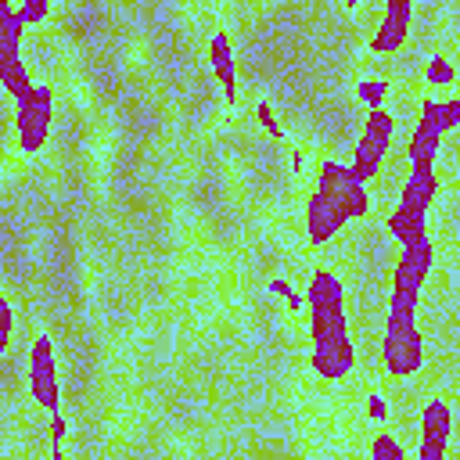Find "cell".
<instances>
[{
	"instance_id": "6da1fadb",
	"label": "cell",
	"mask_w": 460,
	"mask_h": 460,
	"mask_svg": "<svg viewBox=\"0 0 460 460\" xmlns=\"http://www.w3.org/2000/svg\"><path fill=\"white\" fill-rule=\"evenodd\" d=\"M305 313H309V341L313 349H331L349 338L345 323V288L334 270H316L305 284Z\"/></svg>"
},
{
	"instance_id": "7a4b0ae2",
	"label": "cell",
	"mask_w": 460,
	"mask_h": 460,
	"mask_svg": "<svg viewBox=\"0 0 460 460\" xmlns=\"http://www.w3.org/2000/svg\"><path fill=\"white\" fill-rule=\"evenodd\" d=\"M381 356H385V367H388L392 377H410V374L420 370V363H424V338H420L413 316L388 313Z\"/></svg>"
},
{
	"instance_id": "3957f363",
	"label": "cell",
	"mask_w": 460,
	"mask_h": 460,
	"mask_svg": "<svg viewBox=\"0 0 460 460\" xmlns=\"http://www.w3.org/2000/svg\"><path fill=\"white\" fill-rule=\"evenodd\" d=\"M50 119H54L50 86H32V93L25 101H18V108H14V137H18V147L25 155H36L47 144Z\"/></svg>"
},
{
	"instance_id": "277c9868",
	"label": "cell",
	"mask_w": 460,
	"mask_h": 460,
	"mask_svg": "<svg viewBox=\"0 0 460 460\" xmlns=\"http://www.w3.org/2000/svg\"><path fill=\"white\" fill-rule=\"evenodd\" d=\"M316 190H323L331 201H338L341 212H345V219H363L370 212L367 187L356 180V172L345 162L323 158L320 162V172H316Z\"/></svg>"
},
{
	"instance_id": "5b68a950",
	"label": "cell",
	"mask_w": 460,
	"mask_h": 460,
	"mask_svg": "<svg viewBox=\"0 0 460 460\" xmlns=\"http://www.w3.org/2000/svg\"><path fill=\"white\" fill-rule=\"evenodd\" d=\"M29 392L43 410L58 413V359H54V341L47 334H36L29 349Z\"/></svg>"
},
{
	"instance_id": "8992f818",
	"label": "cell",
	"mask_w": 460,
	"mask_h": 460,
	"mask_svg": "<svg viewBox=\"0 0 460 460\" xmlns=\"http://www.w3.org/2000/svg\"><path fill=\"white\" fill-rule=\"evenodd\" d=\"M410 18H413V4L410 0H388V7L381 14V25L370 36V50L374 54L399 50L406 43V36H410Z\"/></svg>"
},
{
	"instance_id": "52a82bcc",
	"label": "cell",
	"mask_w": 460,
	"mask_h": 460,
	"mask_svg": "<svg viewBox=\"0 0 460 460\" xmlns=\"http://www.w3.org/2000/svg\"><path fill=\"white\" fill-rule=\"evenodd\" d=\"M341 226H345L341 205L331 201L323 190L313 187V194H309V201H305V234H309V241H313V244H327Z\"/></svg>"
},
{
	"instance_id": "ba28073f",
	"label": "cell",
	"mask_w": 460,
	"mask_h": 460,
	"mask_svg": "<svg viewBox=\"0 0 460 460\" xmlns=\"http://www.w3.org/2000/svg\"><path fill=\"white\" fill-rule=\"evenodd\" d=\"M431 259H435V248L431 241H417V244H406L395 270H392V288H402V291H420V284L428 280L431 273Z\"/></svg>"
},
{
	"instance_id": "9c48e42d",
	"label": "cell",
	"mask_w": 460,
	"mask_h": 460,
	"mask_svg": "<svg viewBox=\"0 0 460 460\" xmlns=\"http://www.w3.org/2000/svg\"><path fill=\"white\" fill-rule=\"evenodd\" d=\"M438 194V172L435 165H410V176L402 183V194H399V205L406 208H417V212H428L431 201Z\"/></svg>"
},
{
	"instance_id": "30bf717a",
	"label": "cell",
	"mask_w": 460,
	"mask_h": 460,
	"mask_svg": "<svg viewBox=\"0 0 460 460\" xmlns=\"http://www.w3.org/2000/svg\"><path fill=\"white\" fill-rule=\"evenodd\" d=\"M208 65H212V75L223 86V97L234 104L237 101V65H234V50H230V36L226 32H216L208 40Z\"/></svg>"
},
{
	"instance_id": "8fae6325",
	"label": "cell",
	"mask_w": 460,
	"mask_h": 460,
	"mask_svg": "<svg viewBox=\"0 0 460 460\" xmlns=\"http://www.w3.org/2000/svg\"><path fill=\"white\" fill-rule=\"evenodd\" d=\"M385 230L406 248V244H417V241H428V212H417V208H406V205H395L385 219Z\"/></svg>"
},
{
	"instance_id": "7c38bea8",
	"label": "cell",
	"mask_w": 460,
	"mask_h": 460,
	"mask_svg": "<svg viewBox=\"0 0 460 460\" xmlns=\"http://www.w3.org/2000/svg\"><path fill=\"white\" fill-rule=\"evenodd\" d=\"M438 147H442V133H438L431 122L420 119V122L413 126V133H410V144H406L410 165H435Z\"/></svg>"
},
{
	"instance_id": "4fadbf2b",
	"label": "cell",
	"mask_w": 460,
	"mask_h": 460,
	"mask_svg": "<svg viewBox=\"0 0 460 460\" xmlns=\"http://www.w3.org/2000/svg\"><path fill=\"white\" fill-rule=\"evenodd\" d=\"M22 36H25V18L18 14L14 4L0 0V58H22Z\"/></svg>"
},
{
	"instance_id": "5bb4252c",
	"label": "cell",
	"mask_w": 460,
	"mask_h": 460,
	"mask_svg": "<svg viewBox=\"0 0 460 460\" xmlns=\"http://www.w3.org/2000/svg\"><path fill=\"white\" fill-rule=\"evenodd\" d=\"M385 155H388V147H385L381 140L359 137V144H356V151H352V165H349V169L356 172V180H359V183H367V180H374V176L381 172Z\"/></svg>"
},
{
	"instance_id": "9a60e30c",
	"label": "cell",
	"mask_w": 460,
	"mask_h": 460,
	"mask_svg": "<svg viewBox=\"0 0 460 460\" xmlns=\"http://www.w3.org/2000/svg\"><path fill=\"white\" fill-rule=\"evenodd\" d=\"M449 431H453V413L442 399H431L424 402L420 410V438L424 442H449Z\"/></svg>"
},
{
	"instance_id": "2e32d148",
	"label": "cell",
	"mask_w": 460,
	"mask_h": 460,
	"mask_svg": "<svg viewBox=\"0 0 460 460\" xmlns=\"http://www.w3.org/2000/svg\"><path fill=\"white\" fill-rule=\"evenodd\" d=\"M420 119L431 122L438 133L456 129V126H460V97H446V101L424 97V101H420Z\"/></svg>"
},
{
	"instance_id": "e0dca14e",
	"label": "cell",
	"mask_w": 460,
	"mask_h": 460,
	"mask_svg": "<svg viewBox=\"0 0 460 460\" xmlns=\"http://www.w3.org/2000/svg\"><path fill=\"white\" fill-rule=\"evenodd\" d=\"M0 86H4L14 101H25L36 83H29V68L22 65V58H0Z\"/></svg>"
},
{
	"instance_id": "ac0fdd59",
	"label": "cell",
	"mask_w": 460,
	"mask_h": 460,
	"mask_svg": "<svg viewBox=\"0 0 460 460\" xmlns=\"http://www.w3.org/2000/svg\"><path fill=\"white\" fill-rule=\"evenodd\" d=\"M363 137H370V140H381L385 147L392 144V137H395V119H392V111H388L385 104L367 111V126H363Z\"/></svg>"
},
{
	"instance_id": "d6986e66",
	"label": "cell",
	"mask_w": 460,
	"mask_h": 460,
	"mask_svg": "<svg viewBox=\"0 0 460 460\" xmlns=\"http://www.w3.org/2000/svg\"><path fill=\"white\" fill-rule=\"evenodd\" d=\"M424 79H428L431 86H449V83L456 79V68H453L442 54H435V58L428 61V68H424Z\"/></svg>"
},
{
	"instance_id": "ffe728a7",
	"label": "cell",
	"mask_w": 460,
	"mask_h": 460,
	"mask_svg": "<svg viewBox=\"0 0 460 460\" xmlns=\"http://www.w3.org/2000/svg\"><path fill=\"white\" fill-rule=\"evenodd\" d=\"M370 460H406V456H402V446L388 431H381L374 438V446H370Z\"/></svg>"
},
{
	"instance_id": "44dd1931",
	"label": "cell",
	"mask_w": 460,
	"mask_h": 460,
	"mask_svg": "<svg viewBox=\"0 0 460 460\" xmlns=\"http://www.w3.org/2000/svg\"><path fill=\"white\" fill-rule=\"evenodd\" d=\"M356 93H359V101H367V108H381V101L388 93V83L385 79H363L356 86Z\"/></svg>"
},
{
	"instance_id": "7402d4cb",
	"label": "cell",
	"mask_w": 460,
	"mask_h": 460,
	"mask_svg": "<svg viewBox=\"0 0 460 460\" xmlns=\"http://www.w3.org/2000/svg\"><path fill=\"white\" fill-rule=\"evenodd\" d=\"M11 331H14V309H11V298L0 295V352L11 349Z\"/></svg>"
},
{
	"instance_id": "603a6c76",
	"label": "cell",
	"mask_w": 460,
	"mask_h": 460,
	"mask_svg": "<svg viewBox=\"0 0 460 460\" xmlns=\"http://www.w3.org/2000/svg\"><path fill=\"white\" fill-rule=\"evenodd\" d=\"M255 115H259V122L266 126V133H270L273 140H284V129H280V122H277V115H273V108H270L266 101L255 104Z\"/></svg>"
},
{
	"instance_id": "cb8c5ba5",
	"label": "cell",
	"mask_w": 460,
	"mask_h": 460,
	"mask_svg": "<svg viewBox=\"0 0 460 460\" xmlns=\"http://www.w3.org/2000/svg\"><path fill=\"white\" fill-rule=\"evenodd\" d=\"M47 11H50V4H47V0H25V4L18 7V14L25 18V25H32V22L47 18Z\"/></svg>"
},
{
	"instance_id": "d4e9b609",
	"label": "cell",
	"mask_w": 460,
	"mask_h": 460,
	"mask_svg": "<svg viewBox=\"0 0 460 460\" xmlns=\"http://www.w3.org/2000/svg\"><path fill=\"white\" fill-rule=\"evenodd\" d=\"M367 413H370L374 420H385V417H388V406H385V399H381L377 392L367 395Z\"/></svg>"
},
{
	"instance_id": "484cf974",
	"label": "cell",
	"mask_w": 460,
	"mask_h": 460,
	"mask_svg": "<svg viewBox=\"0 0 460 460\" xmlns=\"http://www.w3.org/2000/svg\"><path fill=\"white\" fill-rule=\"evenodd\" d=\"M50 438H54V446L65 438V420H61V413H54V417H50Z\"/></svg>"
},
{
	"instance_id": "4316f807",
	"label": "cell",
	"mask_w": 460,
	"mask_h": 460,
	"mask_svg": "<svg viewBox=\"0 0 460 460\" xmlns=\"http://www.w3.org/2000/svg\"><path fill=\"white\" fill-rule=\"evenodd\" d=\"M50 460H65V456H61V449H58V446H54V453H50Z\"/></svg>"
}]
</instances>
